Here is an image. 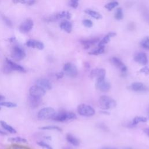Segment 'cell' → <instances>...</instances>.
Returning <instances> with one entry per match:
<instances>
[{
    "instance_id": "obj_38",
    "label": "cell",
    "mask_w": 149,
    "mask_h": 149,
    "mask_svg": "<svg viewBox=\"0 0 149 149\" xmlns=\"http://www.w3.org/2000/svg\"><path fill=\"white\" fill-rule=\"evenodd\" d=\"M12 149H31V148L26 146L19 145L17 144H15L12 146Z\"/></svg>"
},
{
    "instance_id": "obj_46",
    "label": "cell",
    "mask_w": 149,
    "mask_h": 149,
    "mask_svg": "<svg viewBox=\"0 0 149 149\" xmlns=\"http://www.w3.org/2000/svg\"><path fill=\"white\" fill-rule=\"evenodd\" d=\"M101 149H116V148H111V147H103V148H102Z\"/></svg>"
},
{
    "instance_id": "obj_2",
    "label": "cell",
    "mask_w": 149,
    "mask_h": 149,
    "mask_svg": "<svg viewBox=\"0 0 149 149\" xmlns=\"http://www.w3.org/2000/svg\"><path fill=\"white\" fill-rule=\"evenodd\" d=\"M76 118V115L72 112H67L65 111H60L56 113L52 119L57 122H65L70 120H73Z\"/></svg>"
},
{
    "instance_id": "obj_32",
    "label": "cell",
    "mask_w": 149,
    "mask_h": 149,
    "mask_svg": "<svg viewBox=\"0 0 149 149\" xmlns=\"http://www.w3.org/2000/svg\"><path fill=\"white\" fill-rule=\"evenodd\" d=\"M40 129L41 130H58L59 132L62 131L61 128H60L59 127L57 126H55V125H49V126H42L40 127Z\"/></svg>"
},
{
    "instance_id": "obj_50",
    "label": "cell",
    "mask_w": 149,
    "mask_h": 149,
    "mask_svg": "<svg viewBox=\"0 0 149 149\" xmlns=\"http://www.w3.org/2000/svg\"><path fill=\"white\" fill-rule=\"evenodd\" d=\"M0 110H1V107H0Z\"/></svg>"
},
{
    "instance_id": "obj_20",
    "label": "cell",
    "mask_w": 149,
    "mask_h": 149,
    "mask_svg": "<svg viewBox=\"0 0 149 149\" xmlns=\"http://www.w3.org/2000/svg\"><path fill=\"white\" fill-rule=\"evenodd\" d=\"M59 26L62 30H63L65 31L68 33H70L72 30V24L68 20H64L62 22Z\"/></svg>"
},
{
    "instance_id": "obj_41",
    "label": "cell",
    "mask_w": 149,
    "mask_h": 149,
    "mask_svg": "<svg viewBox=\"0 0 149 149\" xmlns=\"http://www.w3.org/2000/svg\"><path fill=\"white\" fill-rule=\"evenodd\" d=\"M55 76H56V77L58 79H62V78L63 77V76H64V72H58V73H56V74H55Z\"/></svg>"
},
{
    "instance_id": "obj_28",
    "label": "cell",
    "mask_w": 149,
    "mask_h": 149,
    "mask_svg": "<svg viewBox=\"0 0 149 149\" xmlns=\"http://www.w3.org/2000/svg\"><path fill=\"white\" fill-rule=\"evenodd\" d=\"M104 50H105L104 47H98L97 49L90 52L88 54L93 55H98L103 54L104 52Z\"/></svg>"
},
{
    "instance_id": "obj_8",
    "label": "cell",
    "mask_w": 149,
    "mask_h": 149,
    "mask_svg": "<svg viewBox=\"0 0 149 149\" xmlns=\"http://www.w3.org/2000/svg\"><path fill=\"white\" fill-rule=\"evenodd\" d=\"M95 87L98 90L102 92H107L111 88V84L104 78L97 80Z\"/></svg>"
},
{
    "instance_id": "obj_5",
    "label": "cell",
    "mask_w": 149,
    "mask_h": 149,
    "mask_svg": "<svg viewBox=\"0 0 149 149\" xmlns=\"http://www.w3.org/2000/svg\"><path fill=\"white\" fill-rule=\"evenodd\" d=\"M10 55L14 60L19 61L24 58L26 56V53L21 47L15 45L12 49Z\"/></svg>"
},
{
    "instance_id": "obj_14",
    "label": "cell",
    "mask_w": 149,
    "mask_h": 149,
    "mask_svg": "<svg viewBox=\"0 0 149 149\" xmlns=\"http://www.w3.org/2000/svg\"><path fill=\"white\" fill-rule=\"evenodd\" d=\"M130 90L134 91H146L147 87L141 82H134L129 86Z\"/></svg>"
},
{
    "instance_id": "obj_1",
    "label": "cell",
    "mask_w": 149,
    "mask_h": 149,
    "mask_svg": "<svg viewBox=\"0 0 149 149\" xmlns=\"http://www.w3.org/2000/svg\"><path fill=\"white\" fill-rule=\"evenodd\" d=\"M98 102L101 108L103 109H109L116 107V102L111 97L103 95H101L98 100Z\"/></svg>"
},
{
    "instance_id": "obj_22",
    "label": "cell",
    "mask_w": 149,
    "mask_h": 149,
    "mask_svg": "<svg viewBox=\"0 0 149 149\" xmlns=\"http://www.w3.org/2000/svg\"><path fill=\"white\" fill-rule=\"evenodd\" d=\"M0 124L1 126L8 132L12 134H15L16 133V130H15V129H14L12 126L8 124L6 122L3 120H0Z\"/></svg>"
},
{
    "instance_id": "obj_10",
    "label": "cell",
    "mask_w": 149,
    "mask_h": 149,
    "mask_svg": "<svg viewBox=\"0 0 149 149\" xmlns=\"http://www.w3.org/2000/svg\"><path fill=\"white\" fill-rule=\"evenodd\" d=\"M106 74V71L102 68H95L93 69L90 73V77L92 79H96V80L104 79Z\"/></svg>"
},
{
    "instance_id": "obj_3",
    "label": "cell",
    "mask_w": 149,
    "mask_h": 149,
    "mask_svg": "<svg viewBox=\"0 0 149 149\" xmlns=\"http://www.w3.org/2000/svg\"><path fill=\"white\" fill-rule=\"evenodd\" d=\"M56 114L55 109L51 107H46L42 108L39 111L37 114V117L40 120H45L52 119Z\"/></svg>"
},
{
    "instance_id": "obj_47",
    "label": "cell",
    "mask_w": 149,
    "mask_h": 149,
    "mask_svg": "<svg viewBox=\"0 0 149 149\" xmlns=\"http://www.w3.org/2000/svg\"><path fill=\"white\" fill-rule=\"evenodd\" d=\"M5 98V97L3 95H0V101L3 100Z\"/></svg>"
},
{
    "instance_id": "obj_9",
    "label": "cell",
    "mask_w": 149,
    "mask_h": 149,
    "mask_svg": "<svg viewBox=\"0 0 149 149\" xmlns=\"http://www.w3.org/2000/svg\"><path fill=\"white\" fill-rule=\"evenodd\" d=\"M33 26V21L31 19L27 18L21 23L19 26V30L22 33H27L31 31Z\"/></svg>"
},
{
    "instance_id": "obj_36",
    "label": "cell",
    "mask_w": 149,
    "mask_h": 149,
    "mask_svg": "<svg viewBox=\"0 0 149 149\" xmlns=\"http://www.w3.org/2000/svg\"><path fill=\"white\" fill-rule=\"evenodd\" d=\"M2 70L3 72L4 73H6V74H9V73H10L12 70V69L10 68V67L8 65V64L5 62V63L3 65V68H2Z\"/></svg>"
},
{
    "instance_id": "obj_7",
    "label": "cell",
    "mask_w": 149,
    "mask_h": 149,
    "mask_svg": "<svg viewBox=\"0 0 149 149\" xmlns=\"http://www.w3.org/2000/svg\"><path fill=\"white\" fill-rule=\"evenodd\" d=\"M29 93H30V95L31 96L41 98L42 96L45 95L46 91L45 89L41 87L40 86L36 85V86H33L30 88Z\"/></svg>"
},
{
    "instance_id": "obj_31",
    "label": "cell",
    "mask_w": 149,
    "mask_h": 149,
    "mask_svg": "<svg viewBox=\"0 0 149 149\" xmlns=\"http://www.w3.org/2000/svg\"><path fill=\"white\" fill-rule=\"evenodd\" d=\"M140 45L143 48L149 50V37H146L143 38L140 42Z\"/></svg>"
},
{
    "instance_id": "obj_49",
    "label": "cell",
    "mask_w": 149,
    "mask_h": 149,
    "mask_svg": "<svg viewBox=\"0 0 149 149\" xmlns=\"http://www.w3.org/2000/svg\"><path fill=\"white\" fill-rule=\"evenodd\" d=\"M63 149H72L71 148H69V147H66V148H65Z\"/></svg>"
},
{
    "instance_id": "obj_27",
    "label": "cell",
    "mask_w": 149,
    "mask_h": 149,
    "mask_svg": "<svg viewBox=\"0 0 149 149\" xmlns=\"http://www.w3.org/2000/svg\"><path fill=\"white\" fill-rule=\"evenodd\" d=\"M123 13L122 8H117L115 13V18L118 20H120L123 19Z\"/></svg>"
},
{
    "instance_id": "obj_44",
    "label": "cell",
    "mask_w": 149,
    "mask_h": 149,
    "mask_svg": "<svg viewBox=\"0 0 149 149\" xmlns=\"http://www.w3.org/2000/svg\"><path fill=\"white\" fill-rule=\"evenodd\" d=\"M0 135L5 136V135H7V133H6L5 132H4V131H3V130H0Z\"/></svg>"
},
{
    "instance_id": "obj_29",
    "label": "cell",
    "mask_w": 149,
    "mask_h": 149,
    "mask_svg": "<svg viewBox=\"0 0 149 149\" xmlns=\"http://www.w3.org/2000/svg\"><path fill=\"white\" fill-rule=\"evenodd\" d=\"M1 19L3 20V22L5 23V24L8 26L9 27H13V23L11 21V20L7 16H6L4 15H1Z\"/></svg>"
},
{
    "instance_id": "obj_39",
    "label": "cell",
    "mask_w": 149,
    "mask_h": 149,
    "mask_svg": "<svg viewBox=\"0 0 149 149\" xmlns=\"http://www.w3.org/2000/svg\"><path fill=\"white\" fill-rule=\"evenodd\" d=\"M69 5L73 8H76L79 5V1L76 0H71L69 1Z\"/></svg>"
},
{
    "instance_id": "obj_16",
    "label": "cell",
    "mask_w": 149,
    "mask_h": 149,
    "mask_svg": "<svg viewBox=\"0 0 149 149\" xmlns=\"http://www.w3.org/2000/svg\"><path fill=\"white\" fill-rule=\"evenodd\" d=\"M42 102L41 98L30 95L28 98V103L31 108H36L40 106Z\"/></svg>"
},
{
    "instance_id": "obj_21",
    "label": "cell",
    "mask_w": 149,
    "mask_h": 149,
    "mask_svg": "<svg viewBox=\"0 0 149 149\" xmlns=\"http://www.w3.org/2000/svg\"><path fill=\"white\" fill-rule=\"evenodd\" d=\"M66 140L74 146H78L80 144V141L78 139L71 134H67L66 136Z\"/></svg>"
},
{
    "instance_id": "obj_12",
    "label": "cell",
    "mask_w": 149,
    "mask_h": 149,
    "mask_svg": "<svg viewBox=\"0 0 149 149\" xmlns=\"http://www.w3.org/2000/svg\"><path fill=\"white\" fill-rule=\"evenodd\" d=\"M26 45L30 48H37L40 50H41L44 48V45L41 41L33 39H30L27 40L26 43Z\"/></svg>"
},
{
    "instance_id": "obj_40",
    "label": "cell",
    "mask_w": 149,
    "mask_h": 149,
    "mask_svg": "<svg viewBox=\"0 0 149 149\" xmlns=\"http://www.w3.org/2000/svg\"><path fill=\"white\" fill-rule=\"evenodd\" d=\"M140 72L145 73L146 74H149V68L147 66H144L140 70Z\"/></svg>"
},
{
    "instance_id": "obj_35",
    "label": "cell",
    "mask_w": 149,
    "mask_h": 149,
    "mask_svg": "<svg viewBox=\"0 0 149 149\" xmlns=\"http://www.w3.org/2000/svg\"><path fill=\"white\" fill-rule=\"evenodd\" d=\"M37 143L39 146H40L42 148H44L45 149H53L52 147L49 144L45 143V141H38Z\"/></svg>"
},
{
    "instance_id": "obj_26",
    "label": "cell",
    "mask_w": 149,
    "mask_h": 149,
    "mask_svg": "<svg viewBox=\"0 0 149 149\" xmlns=\"http://www.w3.org/2000/svg\"><path fill=\"white\" fill-rule=\"evenodd\" d=\"M8 141L13 143H27V141L26 139L21 137H10L8 139Z\"/></svg>"
},
{
    "instance_id": "obj_43",
    "label": "cell",
    "mask_w": 149,
    "mask_h": 149,
    "mask_svg": "<svg viewBox=\"0 0 149 149\" xmlns=\"http://www.w3.org/2000/svg\"><path fill=\"white\" fill-rule=\"evenodd\" d=\"M144 133H145L147 135H148V136H149V128H145V129H144Z\"/></svg>"
},
{
    "instance_id": "obj_15",
    "label": "cell",
    "mask_w": 149,
    "mask_h": 149,
    "mask_svg": "<svg viewBox=\"0 0 149 149\" xmlns=\"http://www.w3.org/2000/svg\"><path fill=\"white\" fill-rule=\"evenodd\" d=\"M134 61L143 65H146L148 63L147 55L144 52H139L134 56Z\"/></svg>"
},
{
    "instance_id": "obj_23",
    "label": "cell",
    "mask_w": 149,
    "mask_h": 149,
    "mask_svg": "<svg viewBox=\"0 0 149 149\" xmlns=\"http://www.w3.org/2000/svg\"><path fill=\"white\" fill-rule=\"evenodd\" d=\"M147 120V118L146 117L141 116H136L133 119V120L130 123V126H134L137 125V124H139V123L146 122Z\"/></svg>"
},
{
    "instance_id": "obj_37",
    "label": "cell",
    "mask_w": 149,
    "mask_h": 149,
    "mask_svg": "<svg viewBox=\"0 0 149 149\" xmlns=\"http://www.w3.org/2000/svg\"><path fill=\"white\" fill-rule=\"evenodd\" d=\"M82 22L83 25L86 27H91L93 25V22L89 19H84Z\"/></svg>"
},
{
    "instance_id": "obj_6",
    "label": "cell",
    "mask_w": 149,
    "mask_h": 149,
    "mask_svg": "<svg viewBox=\"0 0 149 149\" xmlns=\"http://www.w3.org/2000/svg\"><path fill=\"white\" fill-rule=\"evenodd\" d=\"M63 69L66 75L70 77H75L77 75V69L76 66L71 63H66L63 65Z\"/></svg>"
},
{
    "instance_id": "obj_48",
    "label": "cell",
    "mask_w": 149,
    "mask_h": 149,
    "mask_svg": "<svg viewBox=\"0 0 149 149\" xmlns=\"http://www.w3.org/2000/svg\"><path fill=\"white\" fill-rule=\"evenodd\" d=\"M124 149H133V148H131V147H126V148H125Z\"/></svg>"
},
{
    "instance_id": "obj_25",
    "label": "cell",
    "mask_w": 149,
    "mask_h": 149,
    "mask_svg": "<svg viewBox=\"0 0 149 149\" xmlns=\"http://www.w3.org/2000/svg\"><path fill=\"white\" fill-rule=\"evenodd\" d=\"M84 12L87 15H88L89 16H90L91 17H93L95 19H100L102 18L101 15L97 11L91 10V9H86V10H84Z\"/></svg>"
},
{
    "instance_id": "obj_33",
    "label": "cell",
    "mask_w": 149,
    "mask_h": 149,
    "mask_svg": "<svg viewBox=\"0 0 149 149\" xmlns=\"http://www.w3.org/2000/svg\"><path fill=\"white\" fill-rule=\"evenodd\" d=\"M0 105L4 106L8 108H13V107H16L17 106V104L12 102L5 101V102H0Z\"/></svg>"
},
{
    "instance_id": "obj_45",
    "label": "cell",
    "mask_w": 149,
    "mask_h": 149,
    "mask_svg": "<svg viewBox=\"0 0 149 149\" xmlns=\"http://www.w3.org/2000/svg\"><path fill=\"white\" fill-rule=\"evenodd\" d=\"M15 40V37H11L10 38L8 39V41L10 42H14V41Z\"/></svg>"
},
{
    "instance_id": "obj_30",
    "label": "cell",
    "mask_w": 149,
    "mask_h": 149,
    "mask_svg": "<svg viewBox=\"0 0 149 149\" xmlns=\"http://www.w3.org/2000/svg\"><path fill=\"white\" fill-rule=\"evenodd\" d=\"M119 5L118 2L116 1H112L108 3H107L105 5V8L108 10H112L113 8H115L116 6H117Z\"/></svg>"
},
{
    "instance_id": "obj_17",
    "label": "cell",
    "mask_w": 149,
    "mask_h": 149,
    "mask_svg": "<svg viewBox=\"0 0 149 149\" xmlns=\"http://www.w3.org/2000/svg\"><path fill=\"white\" fill-rule=\"evenodd\" d=\"M36 83L37 86H40L45 90H50L52 88L51 83L46 79H39L36 81Z\"/></svg>"
},
{
    "instance_id": "obj_24",
    "label": "cell",
    "mask_w": 149,
    "mask_h": 149,
    "mask_svg": "<svg viewBox=\"0 0 149 149\" xmlns=\"http://www.w3.org/2000/svg\"><path fill=\"white\" fill-rule=\"evenodd\" d=\"M55 17L56 20L60 19H63V18H66L68 19H70L71 17V14L70 12L68 11H62L59 13L55 14Z\"/></svg>"
},
{
    "instance_id": "obj_11",
    "label": "cell",
    "mask_w": 149,
    "mask_h": 149,
    "mask_svg": "<svg viewBox=\"0 0 149 149\" xmlns=\"http://www.w3.org/2000/svg\"><path fill=\"white\" fill-rule=\"evenodd\" d=\"M111 62L112 63V64L113 65H115L116 68L119 69L122 72L125 73L127 72V68L126 66L122 62V61L120 59H119L117 57L114 56L111 58Z\"/></svg>"
},
{
    "instance_id": "obj_19",
    "label": "cell",
    "mask_w": 149,
    "mask_h": 149,
    "mask_svg": "<svg viewBox=\"0 0 149 149\" xmlns=\"http://www.w3.org/2000/svg\"><path fill=\"white\" fill-rule=\"evenodd\" d=\"M115 36L116 33L115 32L108 33L101 41H99L98 47H104V45L110 41V39Z\"/></svg>"
},
{
    "instance_id": "obj_4",
    "label": "cell",
    "mask_w": 149,
    "mask_h": 149,
    "mask_svg": "<svg viewBox=\"0 0 149 149\" xmlns=\"http://www.w3.org/2000/svg\"><path fill=\"white\" fill-rule=\"evenodd\" d=\"M77 112L80 115L90 117L95 114V110L92 107L88 105L81 104L77 107Z\"/></svg>"
},
{
    "instance_id": "obj_13",
    "label": "cell",
    "mask_w": 149,
    "mask_h": 149,
    "mask_svg": "<svg viewBox=\"0 0 149 149\" xmlns=\"http://www.w3.org/2000/svg\"><path fill=\"white\" fill-rule=\"evenodd\" d=\"M5 62L8 64V65L10 67V68L12 69V71L15 70L20 72H26V70L23 66H22L21 65L16 63V62L11 60H9L8 58H6Z\"/></svg>"
},
{
    "instance_id": "obj_18",
    "label": "cell",
    "mask_w": 149,
    "mask_h": 149,
    "mask_svg": "<svg viewBox=\"0 0 149 149\" xmlns=\"http://www.w3.org/2000/svg\"><path fill=\"white\" fill-rule=\"evenodd\" d=\"M99 42L98 38H91V39H87V40H83L81 41V44L83 45L84 49L89 48L91 45H94L96 42Z\"/></svg>"
},
{
    "instance_id": "obj_34",
    "label": "cell",
    "mask_w": 149,
    "mask_h": 149,
    "mask_svg": "<svg viewBox=\"0 0 149 149\" xmlns=\"http://www.w3.org/2000/svg\"><path fill=\"white\" fill-rule=\"evenodd\" d=\"M142 15L143 16L144 19L149 23V9L145 8L143 9L142 12Z\"/></svg>"
},
{
    "instance_id": "obj_42",
    "label": "cell",
    "mask_w": 149,
    "mask_h": 149,
    "mask_svg": "<svg viewBox=\"0 0 149 149\" xmlns=\"http://www.w3.org/2000/svg\"><path fill=\"white\" fill-rule=\"evenodd\" d=\"M100 128L103 129L104 130H108V127L104 124H100V126H99Z\"/></svg>"
}]
</instances>
